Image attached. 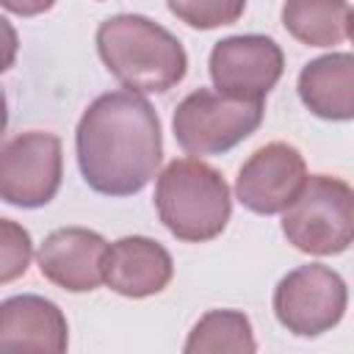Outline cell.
I'll list each match as a JSON object with an SVG mask.
<instances>
[{
    "mask_svg": "<svg viewBox=\"0 0 354 354\" xmlns=\"http://www.w3.org/2000/svg\"><path fill=\"white\" fill-rule=\"evenodd\" d=\"M77 166L86 185L102 196H133L163 160L160 119L136 91L100 94L75 130Z\"/></svg>",
    "mask_w": 354,
    "mask_h": 354,
    "instance_id": "obj_1",
    "label": "cell"
},
{
    "mask_svg": "<svg viewBox=\"0 0 354 354\" xmlns=\"http://www.w3.org/2000/svg\"><path fill=\"white\" fill-rule=\"evenodd\" d=\"M105 69L136 94H166L188 72L185 47L163 25L141 14H116L97 28Z\"/></svg>",
    "mask_w": 354,
    "mask_h": 354,
    "instance_id": "obj_2",
    "label": "cell"
},
{
    "mask_svg": "<svg viewBox=\"0 0 354 354\" xmlns=\"http://www.w3.org/2000/svg\"><path fill=\"white\" fill-rule=\"evenodd\" d=\"M155 207L160 224L177 241L205 243L224 232L232 196L221 171L199 158H177L155 183Z\"/></svg>",
    "mask_w": 354,
    "mask_h": 354,
    "instance_id": "obj_3",
    "label": "cell"
},
{
    "mask_svg": "<svg viewBox=\"0 0 354 354\" xmlns=\"http://www.w3.org/2000/svg\"><path fill=\"white\" fill-rule=\"evenodd\" d=\"M282 232L304 254L329 257L351 246L354 191L346 180L310 174L296 199L282 210Z\"/></svg>",
    "mask_w": 354,
    "mask_h": 354,
    "instance_id": "obj_4",
    "label": "cell"
},
{
    "mask_svg": "<svg viewBox=\"0 0 354 354\" xmlns=\"http://www.w3.org/2000/svg\"><path fill=\"white\" fill-rule=\"evenodd\" d=\"M263 102L196 88L174 108L171 130L177 144L194 155H224L249 138L263 122Z\"/></svg>",
    "mask_w": 354,
    "mask_h": 354,
    "instance_id": "obj_5",
    "label": "cell"
},
{
    "mask_svg": "<svg viewBox=\"0 0 354 354\" xmlns=\"http://www.w3.org/2000/svg\"><path fill=\"white\" fill-rule=\"evenodd\" d=\"M346 304L348 288L343 277L324 263L299 266L274 288V315L299 337H318L335 329L346 315Z\"/></svg>",
    "mask_w": 354,
    "mask_h": 354,
    "instance_id": "obj_6",
    "label": "cell"
},
{
    "mask_svg": "<svg viewBox=\"0 0 354 354\" xmlns=\"http://www.w3.org/2000/svg\"><path fill=\"white\" fill-rule=\"evenodd\" d=\"M64 177L61 138L28 130L0 141V199L14 207H44L55 199Z\"/></svg>",
    "mask_w": 354,
    "mask_h": 354,
    "instance_id": "obj_7",
    "label": "cell"
},
{
    "mask_svg": "<svg viewBox=\"0 0 354 354\" xmlns=\"http://www.w3.org/2000/svg\"><path fill=\"white\" fill-rule=\"evenodd\" d=\"M207 69L216 91L238 100L263 102V97L282 77L285 55L271 36L241 33L213 44Z\"/></svg>",
    "mask_w": 354,
    "mask_h": 354,
    "instance_id": "obj_8",
    "label": "cell"
},
{
    "mask_svg": "<svg viewBox=\"0 0 354 354\" xmlns=\"http://www.w3.org/2000/svg\"><path fill=\"white\" fill-rule=\"evenodd\" d=\"M307 180L301 152L288 141H271L249 155L235 180L238 202L257 216L282 213Z\"/></svg>",
    "mask_w": 354,
    "mask_h": 354,
    "instance_id": "obj_9",
    "label": "cell"
},
{
    "mask_svg": "<svg viewBox=\"0 0 354 354\" xmlns=\"http://www.w3.org/2000/svg\"><path fill=\"white\" fill-rule=\"evenodd\" d=\"M105 254L108 241L100 232L86 227H61L41 241L36 263L41 277L53 285L69 293H88L105 279Z\"/></svg>",
    "mask_w": 354,
    "mask_h": 354,
    "instance_id": "obj_10",
    "label": "cell"
},
{
    "mask_svg": "<svg viewBox=\"0 0 354 354\" xmlns=\"http://www.w3.org/2000/svg\"><path fill=\"white\" fill-rule=\"evenodd\" d=\"M66 343V315L55 301L36 293H19L0 301V354H61Z\"/></svg>",
    "mask_w": 354,
    "mask_h": 354,
    "instance_id": "obj_11",
    "label": "cell"
},
{
    "mask_svg": "<svg viewBox=\"0 0 354 354\" xmlns=\"http://www.w3.org/2000/svg\"><path fill=\"white\" fill-rule=\"evenodd\" d=\"M174 277L171 254L152 238L124 235L108 246L105 285L127 299H147L160 293Z\"/></svg>",
    "mask_w": 354,
    "mask_h": 354,
    "instance_id": "obj_12",
    "label": "cell"
},
{
    "mask_svg": "<svg viewBox=\"0 0 354 354\" xmlns=\"http://www.w3.org/2000/svg\"><path fill=\"white\" fill-rule=\"evenodd\" d=\"M299 100L310 113L326 122L354 119V58L351 53H329L313 58L299 72Z\"/></svg>",
    "mask_w": 354,
    "mask_h": 354,
    "instance_id": "obj_13",
    "label": "cell"
},
{
    "mask_svg": "<svg viewBox=\"0 0 354 354\" xmlns=\"http://www.w3.org/2000/svg\"><path fill=\"white\" fill-rule=\"evenodd\" d=\"M285 30L307 47H335L351 36L348 0H285Z\"/></svg>",
    "mask_w": 354,
    "mask_h": 354,
    "instance_id": "obj_14",
    "label": "cell"
},
{
    "mask_svg": "<svg viewBox=\"0 0 354 354\" xmlns=\"http://www.w3.org/2000/svg\"><path fill=\"white\" fill-rule=\"evenodd\" d=\"M254 348H257V340H254L252 324L238 310L205 313L194 324L183 346L185 354H210V351H246L249 354Z\"/></svg>",
    "mask_w": 354,
    "mask_h": 354,
    "instance_id": "obj_15",
    "label": "cell"
},
{
    "mask_svg": "<svg viewBox=\"0 0 354 354\" xmlns=\"http://www.w3.org/2000/svg\"><path fill=\"white\" fill-rule=\"evenodd\" d=\"M169 11L196 30H213L241 19L246 0H166Z\"/></svg>",
    "mask_w": 354,
    "mask_h": 354,
    "instance_id": "obj_16",
    "label": "cell"
},
{
    "mask_svg": "<svg viewBox=\"0 0 354 354\" xmlns=\"http://www.w3.org/2000/svg\"><path fill=\"white\" fill-rule=\"evenodd\" d=\"M33 260L30 232L11 218L0 216V285H8L28 274Z\"/></svg>",
    "mask_w": 354,
    "mask_h": 354,
    "instance_id": "obj_17",
    "label": "cell"
},
{
    "mask_svg": "<svg viewBox=\"0 0 354 354\" xmlns=\"http://www.w3.org/2000/svg\"><path fill=\"white\" fill-rule=\"evenodd\" d=\"M17 53H19V36H17V28L0 17V75L8 72L17 61Z\"/></svg>",
    "mask_w": 354,
    "mask_h": 354,
    "instance_id": "obj_18",
    "label": "cell"
},
{
    "mask_svg": "<svg viewBox=\"0 0 354 354\" xmlns=\"http://www.w3.org/2000/svg\"><path fill=\"white\" fill-rule=\"evenodd\" d=\"M0 6L17 17H39L55 6V0H0Z\"/></svg>",
    "mask_w": 354,
    "mask_h": 354,
    "instance_id": "obj_19",
    "label": "cell"
},
{
    "mask_svg": "<svg viewBox=\"0 0 354 354\" xmlns=\"http://www.w3.org/2000/svg\"><path fill=\"white\" fill-rule=\"evenodd\" d=\"M6 124H8V105H6V94H3V88H0V138H3V133H6Z\"/></svg>",
    "mask_w": 354,
    "mask_h": 354,
    "instance_id": "obj_20",
    "label": "cell"
}]
</instances>
